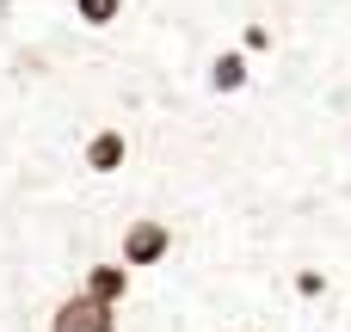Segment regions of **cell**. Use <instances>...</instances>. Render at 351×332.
<instances>
[{
    "label": "cell",
    "instance_id": "6da1fadb",
    "mask_svg": "<svg viewBox=\"0 0 351 332\" xmlns=\"http://www.w3.org/2000/svg\"><path fill=\"white\" fill-rule=\"evenodd\" d=\"M173 246H179V234H173L167 216H130L117 228V265H130V271L173 265Z\"/></svg>",
    "mask_w": 351,
    "mask_h": 332
},
{
    "label": "cell",
    "instance_id": "7a4b0ae2",
    "mask_svg": "<svg viewBox=\"0 0 351 332\" xmlns=\"http://www.w3.org/2000/svg\"><path fill=\"white\" fill-rule=\"evenodd\" d=\"M43 332H123V308H105V302L68 290L43 308Z\"/></svg>",
    "mask_w": 351,
    "mask_h": 332
},
{
    "label": "cell",
    "instance_id": "3957f363",
    "mask_svg": "<svg viewBox=\"0 0 351 332\" xmlns=\"http://www.w3.org/2000/svg\"><path fill=\"white\" fill-rule=\"evenodd\" d=\"M74 290H80V296H93V302H105V308H123V302L136 296V271H130V265H117V259H86Z\"/></svg>",
    "mask_w": 351,
    "mask_h": 332
},
{
    "label": "cell",
    "instance_id": "277c9868",
    "mask_svg": "<svg viewBox=\"0 0 351 332\" xmlns=\"http://www.w3.org/2000/svg\"><path fill=\"white\" fill-rule=\"evenodd\" d=\"M80 166H86L93 179H117V173L130 166V136H123L117 123H99V129L80 142Z\"/></svg>",
    "mask_w": 351,
    "mask_h": 332
},
{
    "label": "cell",
    "instance_id": "5b68a950",
    "mask_svg": "<svg viewBox=\"0 0 351 332\" xmlns=\"http://www.w3.org/2000/svg\"><path fill=\"white\" fill-rule=\"evenodd\" d=\"M247 80H253V62H247V49H216V55H210V68H204V86H210L216 99H234V92H247Z\"/></svg>",
    "mask_w": 351,
    "mask_h": 332
},
{
    "label": "cell",
    "instance_id": "8992f818",
    "mask_svg": "<svg viewBox=\"0 0 351 332\" xmlns=\"http://www.w3.org/2000/svg\"><path fill=\"white\" fill-rule=\"evenodd\" d=\"M290 296H296V302H327V296H333V277H327L321 265H296V271H290Z\"/></svg>",
    "mask_w": 351,
    "mask_h": 332
},
{
    "label": "cell",
    "instance_id": "52a82bcc",
    "mask_svg": "<svg viewBox=\"0 0 351 332\" xmlns=\"http://www.w3.org/2000/svg\"><path fill=\"white\" fill-rule=\"evenodd\" d=\"M74 18H80L86 31H111V25L123 18V0H74Z\"/></svg>",
    "mask_w": 351,
    "mask_h": 332
},
{
    "label": "cell",
    "instance_id": "ba28073f",
    "mask_svg": "<svg viewBox=\"0 0 351 332\" xmlns=\"http://www.w3.org/2000/svg\"><path fill=\"white\" fill-rule=\"evenodd\" d=\"M241 49H247V55H265V49H271V25H259V18H253V25L241 31Z\"/></svg>",
    "mask_w": 351,
    "mask_h": 332
}]
</instances>
